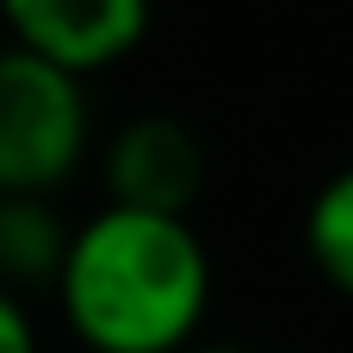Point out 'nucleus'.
I'll use <instances>...</instances> for the list:
<instances>
[{"label": "nucleus", "instance_id": "obj_2", "mask_svg": "<svg viewBox=\"0 0 353 353\" xmlns=\"http://www.w3.org/2000/svg\"><path fill=\"white\" fill-rule=\"evenodd\" d=\"M87 87L25 50H0V199H50L87 155Z\"/></svg>", "mask_w": 353, "mask_h": 353}, {"label": "nucleus", "instance_id": "obj_4", "mask_svg": "<svg viewBox=\"0 0 353 353\" xmlns=\"http://www.w3.org/2000/svg\"><path fill=\"white\" fill-rule=\"evenodd\" d=\"M205 186V149L192 137V124L149 112L130 118L112 143H105V192L124 211H155V217H186L192 199Z\"/></svg>", "mask_w": 353, "mask_h": 353}, {"label": "nucleus", "instance_id": "obj_6", "mask_svg": "<svg viewBox=\"0 0 353 353\" xmlns=\"http://www.w3.org/2000/svg\"><path fill=\"white\" fill-rule=\"evenodd\" d=\"M304 248H310V267L341 298H353V168L329 174L323 192L310 199V211H304Z\"/></svg>", "mask_w": 353, "mask_h": 353}, {"label": "nucleus", "instance_id": "obj_3", "mask_svg": "<svg viewBox=\"0 0 353 353\" xmlns=\"http://www.w3.org/2000/svg\"><path fill=\"white\" fill-rule=\"evenodd\" d=\"M12 50L87 81L149 37V0H0Z\"/></svg>", "mask_w": 353, "mask_h": 353}, {"label": "nucleus", "instance_id": "obj_8", "mask_svg": "<svg viewBox=\"0 0 353 353\" xmlns=\"http://www.w3.org/2000/svg\"><path fill=\"white\" fill-rule=\"evenodd\" d=\"M186 353H248V347H211V341H192Z\"/></svg>", "mask_w": 353, "mask_h": 353}, {"label": "nucleus", "instance_id": "obj_7", "mask_svg": "<svg viewBox=\"0 0 353 353\" xmlns=\"http://www.w3.org/2000/svg\"><path fill=\"white\" fill-rule=\"evenodd\" d=\"M0 353H37L31 310H25V298H12V292H0Z\"/></svg>", "mask_w": 353, "mask_h": 353}, {"label": "nucleus", "instance_id": "obj_1", "mask_svg": "<svg viewBox=\"0 0 353 353\" xmlns=\"http://www.w3.org/2000/svg\"><path fill=\"white\" fill-rule=\"evenodd\" d=\"M50 292L87 353H186L211 310V254L186 217L105 205L68 230Z\"/></svg>", "mask_w": 353, "mask_h": 353}, {"label": "nucleus", "instance_id": "obj_5", "mask_svg": "<svg viewBox=\"0 0 353 353\" xmlns=\"http://www.w3.org/2000/svg\"><path fill=\"white\" fill-rule=\"evenodd\" d=\"M68 248V223L56 217L50 199H0V292H31L56 285Z\"/></svg>", "mask_w": 353, "mask_h": 353}]
</instances>
